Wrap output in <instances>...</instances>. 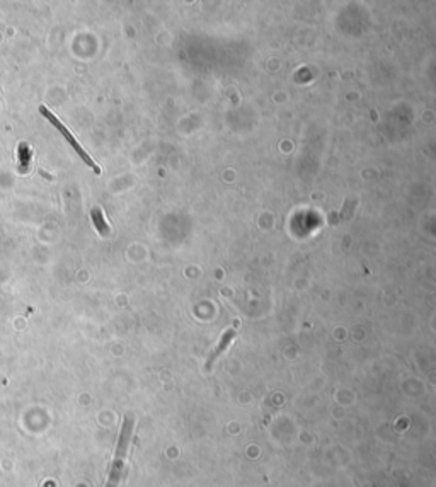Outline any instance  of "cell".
<instances>
[{"mask_svg":"<svg viewBox=\"0 0 436 487\" xmlns=\"http://www.w3.org/2000/svg\"><path fill=\"white\" fill-rule=\"evenodd\" d=\"M133 428L135 421L131 416H126L123 419L120 429L118 443H116V452H114V460H112L109 477H107L106 487H120V482L125 477V465H126V457H128V448L131 443V436H133Z\"/></svg>","mask_w":436,"mask_h":487,"instance_id":"obj_1","label":"cell"},{"mask_svg":"<svg viewBox=\"0 0 436 487\" xmlns=\"http://www.w3.org/2000/svg\"><path fill=\"white\" fill-rule=\"evenodd\" d=\"M39 112H41V114L45 116L46 119L50 121L51 125L55 126L56 130L60 131V133L63 135V137H65V140H67V142L70 143V147H72V148L75 150V152L78 153V157H81L82 160L86 162V166H89V167L92 169L94 172H96L97 176H99V174H101V169H99V166H97V164L94 162L92 158H91V155H89V153L86 152V150H84V148L81 147V145H78V142H77V140L73 138V135L70 133V131L67 130V126H65V125L62 123V121H60L58 118H56V116H55L53 112H51V111H50V109H48V107H46V106H41V107H39Z\"/></svg>","mask_w":436,"mask_h":487,"instance_id":"obj_2","label":"cell"},{"mask_svg":"<svg viewBox=\"0 0 436 487\" xmlns=\"http://www.w3.org/2000/svg\"><path fill=\"white\" fill-rule=\"evenodd\" d=\"M233 337H235V329H227V331L223 332V336H222V339H220L218 346L213 349V353L208 356V359H206V364H205V368H206V370H212L213 363L217 361L218 356L222 354L223 351L228 348V344H230L232 341H233Z\"/></svg>","mask_w":436,"mask_h":487,"instance_id":"obj_3","label":"cell"},{"mask_svg":"<svg viewBox=\"0 0 436 487\" xmlns=\"http://www.w3.org/2000/svg\"><path fill=\"white\" fill-rule=\"evenodd\" d=\"M92 222H94V225H96L97 232H99L102 237L109 235V225L106 223L104 215H102V210H101V208H94V210H92Z\"/></svg>","mask_w":436,"mask_h":487,"instance_id":"obj_4","label":"cell"},{"mask_svg":"<svg viewBox=\"0 0 436 487\" xmlns=\"http://www.w3.org/2000/svg\"><path fill=\"white\" fill-rule=\"evenodd\" d=\"M29 160H31V150L26 143H21L19 147V171L26 172L29 169Z\"/></svg>","mask_w":436,"mask_h":487,"instance_id":"obj_5","label":"cell"}]
</instances>
